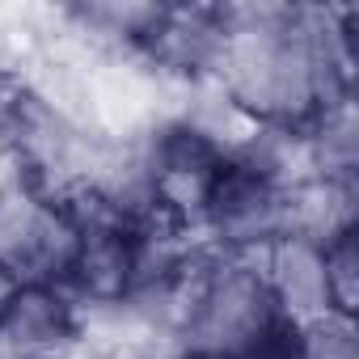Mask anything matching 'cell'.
Masks as SVG:
<instances>
[{"label":"cell","mask_w":359,"mask_h":359,"mask_svg":"<svg viewBox=\"0 0 359 359\" xmlns=\"http://www.w3.org/2000/svg\"><path fill=\"white\" fill-rule=\"evenodd\" d=\"M89 321L60 283H18L0 304V359H72Z\"/></svg>","instance_id":"cell-7"},{"label":"cell","mask_w":359,"mask_h":359,"mask_svg":"<svg viewBox=\"0 0 359 359\" xmlns=\"http://www.w3.org/2000/svg\"><path fill=\"white\" fill-rule=\"evenodd\" d=\"M359 224V182L351 177L304 173L287 187V233L330 241L342 229Z\"/></svg>","instance_id":"cell-9"},{"label":"cell","mask_w":359,"mask_h":359,"mask_svg":"<svg viewBox=\"0 0 359 359\" xmlns=\"http://www.w3.org/2000/svg\"><path fill=\"white\" fill-rule=\"evenodd\" d=\"M81 237L68 195H55L0 165V275L18 283H60Z\"/></svg>","instance_id":"cell-3"},{"label":"cell","mask_w":359,"mask_h":359,"mask_svg":"<svg viewBox=\"0 0 359 359\" xmlns=\"http://www.w3.org/2000/svg\"><path fill=\"white\" fill-rule=\"evenodd\" d=\"M325 296L334 317H359V224L321 241Z\"/></svg>","instance_id":"cell-11"},{"label":"cell","mask_w":359,"mask_h":359,"mask_svg":"<svg viewBox=\"0 0 359 359\" xmlns=\"http://www.w3.org/2000/svg\"><path fill=\"white\" fill-rule=\"evenodd\" d=\"M72 208L81 216V237L60 287L76 300L85 321H102L123 313L135 296V237H131V224L118 216H106L76 199Z\"/></svg>","instance_id":"cell-5"},{"label":"cell","mask_w":359,"mask_h":359,"mask_svg":"<svg viewBox=\"0 0 359 359\" xmlns=\"http://www.w3.org/2000/svg\"><path fill=\"white\" fill-rule=\"evenodd\" d=\"M283 233H287V187L224 156L195 216L199 245L224 258H258Z\"/></svg>","instance_id":"cell-4"},{"label":"cell","mask_w":359,"mask_h":359,"mask_svg":"<svg viewBox=\"0 0 359 359\" xmlns=\"http://www.w3.org/2000/svg\"><path fill=\"white\" fill-rule=\"evenodd\" d=\"M300 330V359H359V325L355 317H317Z\"/></svg>","instance_id":"cell-13"},{"label":"cell","mask_w":359,"mask_h":359,"mask_svg":"<svg viewBox=\"0 0 359 359\" xmlns=\"http://www.w3.org/2000/svg\"><path fill=\"white\" fill-rule=\"evenodd\" d=\"M5 296H9V283H5V275H0V304H5Z\"/></svg>","instance_id":"cell-17"},{"label":"cell","mask_w":359,"mask_h":359,"mask_svg":"<svg viewBox=\"0 0 359 359\" xmlns=\"http://www.w3.org/2000/svg\"><path fill=\"white\" fill-rule=\"evenodd\" d=\"M241 359H300V330L292 321L275 325L262 342H254Z\"/></svg>","instance_id":"cell-14"},{"label":"cell","mask_w":359,"mask_h":359,"mask_svg":"<svg viewBox=\"0 0 359 359\" xmlns=\"http://www.w3.org/2000/svg\"><path fill=\"white\" fill-rule=\"evenodd\" d=\"M169 359H233V355H220V351H203V346H173Z\"/></svg>","instance_id":"cell-15"},{"label":"cell","mask_w":359,"mask_h":359,"mask_svg":"<svg viewBox=\"0 0 359 359\" xmlns=\"http://www.w3.org/2000/svg\"><path fill=\"white\" fill-rule=\"evenodd\" d=\"M300 135H304L309 173L351 177V182H359V114H355V97H342L330 110H321Z\"/></svg>","instance_id":"cell-10"},{"label":"cell","mask_w":359,"mask_h":359,"mask_svg":"<svg viewBox=\"0 0 359 359\" xmlns=\"http://www.w3.org/2000/svg\"><path fill=\"white\" fill-rule=\"evenodd\" d=\"M258 271H262V279L271 287V300H275L283 321L309 325V321L330 313L325 271H321V241L300 237V233H283L258 254Z\"/></svg>","instance_id":"cell-8"},{"label":"cell","mask_w":359,"mask_h":359,"mask_svg":"<svg viewBox=\"0 0 359 359\" xmlns=\"http://www.w3.org/2000/svg\"><path fill=\"white\" fill-rule=\"evenodd\" d=\"M173 346L123 325V321H89L81 346L72 351V359H169Z\"/></svg>","instance_id":"cell-12"},{"label":"cell","mask_w":359,"mask_h":359,"mask_svg":"<svg viewBox=\"0 0 359 359\" xmlns=\"http://www.w3.org/2000/svg\"><path fill=\"white\" fill-rule=\"evenodd\" d=\"M9 76H18V72H13V51H9L5 34H0V85H5Z\"/></svg>","instance_id":"cell-16"},{"label":"cell","mask_w":359,"mask_h":359,"mask_svg":"<svg viewBox=\"0 0 359 359\" xmlns=\"http://www.w3.org/2000/svg\"><path fill=\"white\" fill-rule=\"evenodd\" d=\"M275 325H283V317L258 258H224L203 250L177 287V346H203L241 359Z\"/></svg>","instance_id":"cell-2"},{"label":"cell","mask_w":359,"mask_h":359,"mask_svg":"<svg viewBox=\"0 0 359 359\" xmlns=\"http://www.w3.org/2000/svg\"><path fill=\"white\" fill-rule=\"evenodd\" d=\"M229 34L224 5H156L135 60L173 93L212 85Z\"/></svg>","instance_id":"cell-6"},{"label":"cell","mask_w":359,"mask_h":359,"mask_svg":"<svg viewBox=\"0 0 359 359\" xmlns=\"http://www.w3.org/2000/svg\"><path fill=\"white\" fill-rule=\"evenodd\" d=\"M224 13L216 85L254 127L304 131L355 97V5H224Z\"/></svg>","instance_id":"cell-1"}]
</instances>
